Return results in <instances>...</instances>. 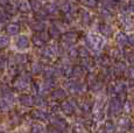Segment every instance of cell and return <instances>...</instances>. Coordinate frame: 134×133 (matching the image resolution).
<instances>
[{
  "label": "cell",
  "instance_id": "1",
  "mask_svg": "<svg viewBox=\"0 0 134 133\" xmlns=\"http://www.w3.org/2000/svg\"><path fill=\"white\" fill-rule=\"evenodd\" d=\"M87 42H89V45H91V47L93 48V49H100V48L104 46L105 40L102 35L89 34L87 35Z\"/></svg>",
  "mask_w": 134,
  "mask_h": 133
},
{
  "label": "cell",
  "instance_id": "2",
  "mask_svg": "<svg viewBox=\"0 0 134 133\" xmlns=\"http://www.w3.org/2000/svg\"><path fill=\"white\" fill-rule=\"evenodd\" d=\"M15 46H16L18 49L20 50H25L29 47V40L26 35H19L15 39Z\"/></svg>",
  "mask_w": 134,
  "mask_h": 133
},
{
  "label": "cell",
  "instance_id": "3",
  "mask_svg": "<svg viewBox=\"0 0 134 133\" xmlns=\"http://www.w3.org/2000/svg\"><path fill=\"white\" fill-rule=\"evenodd\" d=\"M57 53H58V49L56 46H48V47H46L44 49H43L42 55L44 56L46 58L50 60V58H53L55 55H57Z\"/></svg>",
  "mask_w": 134,
  "mask_h": 133
},
{
  "label": "cell",
  "instance_id": "4",
  "mask_svg": "<svg viewBox=\"0 0 134 133\" xmlns=\"http://www.w3.org/2000/svg\"><path fill=\"white\" fill-rule=\"evenodd\" d=\"M76 39H77L76 33H72V32L65 33V34L62 36V40H63V42L66 43V45H72L75 41H76Z\"/></svg>",
  "mask_w": 134,
  "mask_h": 133
},
{
  "label": "cell",
  "instance_id": "5",
  "mask_svg": "<svg viewBox=\"0 0 134 133\" xmlns=\"http://www.w3.org/2000/svg\"><path fill=\"white\" fill-rule=\"evenodd\" d=\"M28 81H29V78H28V76H24L22 75L20 78H18L16 82H15V88L16 89H25L26 86H27L28 84Z\"/></svg>",
  "mask_w": 134,
  "mask_h": 133
},
{
  "label": "cell",
  "instance_id": "6",
  "mask_svg": "<svg viewBox=\"0 0 134 133\" xmlns=\"http://www.w3.org/2000/svg\"><path fill=\"white\" fill-rule=\"evenodd\" d=\"M19 30H20V27H19V25H16V24H9V25H7V27H6V32H7V34H9V35H16L18 33H19Z\"/></svg>",
  "mask_w": 134,
  "mask_h": 133
},
{
  "label": "cell",
  "instance_id": "7",
  "mask_svg": "<svg viewBox=\"0 0 134 133\" xmlns=\"http://www.w3.org/2000/svg\"><path fill=\"white\" fill-rule=\"evenodd\" d=\"M115 41H117V43L119 46L124 47V46L127 43V36H126L124 33H118L117 36H115Z\"/></svg>",
  "mask_w": 134,
  "mask_h": 133
},
{
  "label": "cell",
  "instance_id": "8",
  "mask_svg": "<svg viewBox=\"0 0 134 133\" xmlns=\"http://www.w3.org/2000/svg\"><path fill=\"white\" fill-rule=\"evenodd\" d=\"M19 9L22 12V13H28V12H30V5H29V1H27V0H24V1L20 2L19 5Z\"/></svg>",
  "mask_w": 134,
  "mask_h": 133
},
{
  "label": "cell",
  "instance_id": "9",
  "mask_svg": "<svg viewBox=\"0 0 134 133\" xmlns=\"http://www.w3.org/2000/svg\"><path fill=\"white\" fill-rule=\"evenodd\" d=\"M29 5H30V8L35 12H38L41 9V7H42V4H41L40 0H30Z\"/></svg>",
  "mask_w": 134,
  "mask_h": 133
},
{
  "label": "cell",
  "instance_id": "10",
  "mask_svg": "<svg viewBox=\"0 0 134 133\" xmlns=\"http://www.w3.org/2000/svg\"><path fill=\"white\" fill-rule=\"evenodd\" d=\"M44 26L46 25L43 24L42 21H36V22H34V24H32V29L33 30H35V32H42L43 29H44Z\"/></svg>",
  "mask_w": 134,
  "mask_h": 133
},
{
  "label": "cell",
  "instance_id": "11",
  "mask_svg": "<svg viewBox=\"0 0 134 133\" xmlns=\"http://www.w3.org/2000/svg\"><path fill=\"white\" fill-rule=\"evenodd\" d=\"M49 34H50V36H53V37H57V36H60L61 30L56 25H54V26H51L50 29H49Z\"/></svg>",
  "mask_w": 134,
  "mask_h": 133
},
{
  "label": "cell",
  "instance_id": "12",
  "mask_svg": "<svg viewBox=\"0 0 134 133\" xmlns=\"http://www.w3.org/2000/svg\"><path fill=\"white\" fill-rule=\"evenodd\" d=\"M32 42L34 46H36V47H42L43 43H44V41L40 37V35H34L32 39Z\"/></svg>",
  "mask_w": 134,
  "mask_h": 133
},
{
  "label": "cell",
  "instance_id": "13",
  "mask_svg": "<svg viewBox=\"0 0 134 133\" xmlns=\"http://www.w3.org/2000/svg\"><path fill=\"white\" fill-rule=\"evenodd\" d=\"M20 101H21L22 104H25V105L27 106H30L34 102H33V98L30 96H27V95H25V96H22L21 98H20Z\"/></svg>",
  "mask_w": 134,
  "mask_h": 133
},
{
  "label": "cell",
  "instance_id": "14",
  "mask_svg": "<svg viewBox=\"0 0 134 133\" xmlns=\"http://www.w3.org/2000/svg\"><path fill=\"white\" fill-rule=\"evenodd\" d=\"M46 12H47L48 14H53L55 13V12H57V6H56L55 2H51V4H48L47 6H46Z\"/></svg>",
  "mask_w": 134,
  "mask_h": 133
},
{
  "label": "cell",
  "instance_id": "15",
  "mask_svg": "<svg viewBox=\"0 0 134 133\" xmlns=\"http://www.w3.org/2000/svg\"><path fill=\"white\" fill-rule=\"evenodd\" d=\"M72 75L75 76V77H81V76H83V74H84V70H83V68L82 66H75V68L72 69Z\"/></svg>",
  "mask_w": 134,
  "mask_h": 133
},
{
  "label": "cell",
  "instance_id": "16",
  "mask_svg": "<svg viewBox=\"0 0 134 133\" xmlns=\"http://www.w3.org/2000/svg\"><path fill=\"white\" fill-rule=\"evenodd\" d=\"M100 32H102L103 35H110L112 33V28L109 25H102L100 26Z\"/></svg>",
  "mask_w": 134,
  "mask_h": 133
},
{
  "label": "cell",
  "instance_id": "17",
  "mask_svg": "<svg viewBox=\"0 0 134 133\" xmlns=\"http://www.w3.org/2000/svg\"><path fill=\"white\" fill-rule=\"evenodd\" d=\"M61 73L63 74V75H70V74L72 73V68L68 64H63L61 66Z\"/></svg>",
  "mask_w": 134,
  "mask_h": 133
},
{
  "label": "cell",
  "instance_id": "18",
  "mask_svg": "<svg viewBox=\"0 0 134 133\" xmlns=\"http://www.w3.org/2000/svg\"><path fill=\"white\" fill-rule=\"evenodd\" d=\"M61 9L64 13H69L71 11V4L69 1H63V4L61 5Z\"/></svg>",
  "mask_w": 134,
  "mask_h": 133
},
{
  "label": "cell",
  "instance_id": "19",
  "mask_svg": "<svg viewBox=\"0 0 134 133\" xmlns=\"http://www.w3.org/2000/svg\"><path fill=\"white\" fill-rule=\"evenodd\" d=\"M26 62V56L22 55V54H18V55L14 56V63H19V64H21V63H25Z\"/></svg>",
  "mask_w": 134,
  "mask_h": 133
},
{
  "label": "cell",
  "instance_id": "20",
  "mask_svg": "<svg viewBox=\"0 0 134 133\" xmlns=\"http://www.w3.org/2000/svg\"><path fill=\"white\" fill-rule=\"evenodd\" d=\"M81 15H82V21L84 22V24H89L90 20H91V18H90V14L87 13L86 11H82L81 12Z\"/></svg>",
  "mask_w": 134,
  "mask_h": 133
},
{
  "label": "cell",
  "instance_id": "21",
  "mask_svg": "<svg viewBox=\"0 0 134 133\" xmlns=\"http://www.w3.org/2000/svg\"><path fill=\"white\" fill-rule=\"evenodd\" d=\"M42 69H43V66L40 64V63H37V62H35V63H33V65H32V71L34 74H38V73H41L42 71Z\"/></svg>",
  "mask_w": 134,
  "mask_h": 133
},
{
  "label": "cell",
  "instance_id": "22",
  "mask_svg": "<svg viewBox=\"0 0 134 133\" xmlns=\"http://www.w3.org/2000/svg\"><path fill=\"white\" fill-rule=\"evenodd\" d=\"M9 43V39L7 36H0V48L7 47Z\"/></svg>",
  "mask_w": 134,
  "mask_h": 133
},
{
  "label": "cell",
  "instance_id": "23",
  "mask_svg": "<svg viewBox=\"0 0 134 133\" xmlns=\"http://www.w3.org/2000/svg\"><path fill=\"white\" fill-rule=\"evenodd\" d=\"M55 75V69H53V68H47L44 70V76L47 78H51L53 76Z\"/></svg>",
  "mask_w": 134,
  "mask_h": 133
},
{
  "label": "cell",
  "instance_id": "24",
  "mask_svg": "<svg viewBox=\"0 0 134 133\" xmlns=\"http://www.w3.org/2000/svg\"><path fill=\"white\" fill-rule=\"evenodd\" d=\"M78 55H79V56H82V57H84V58H86L87 56H89V52L86 50V48L81 47V48L78 49Z\"/></svg>",
  "mask_w": 134,
  "mask_h": 133
},
{
  "label": "cell",
  "instance_id": "25",
  "mask_svg": "<svg viewBox=\"0 0 134 133\" xmlns=\"http://www.w3.org/2000/svg\"><path fill=\"white\" fill-rule=\"evenodd\" d=\"M82 4L87 7H94L96 6V0H81Z\"/></svg>",
  "mask_w": 134,
  "mask_h": 133
},
{
  "label": "cell",
  "instance_id": "26",
  "mask_svg": "<svg viewBox=\"0 0 134 133\" xmlns=\"http://www.w3.org/2000/svg\"><path fill=\"white\" fill-rule=\"evenodd\" d=\"M126 69V65L124 64V63H118L117 65H115V73H122V71H125Z\"/></svg>",
  "mask_w": 134,
  "mask_h": 133
},
{
  "label": "cell",
  "instance_id": "27",
  "mask_svg": "<svg viewBox=\"0 0 134 133\" xmlns=\"http://www.w3.org/2000/svg\"><path fill=\"white\" fill-rule=\"evenodd\" d=\"M53 96L56 97V98H61V97H64V96H65V93H64L63 90H56L55 92H54Z\"/></svg>",
  "mask_w": 134,
  "mask_h": 133
},
{
  "label": "cell",
  "instance_id": "28",
  "mask_svg": "<svg viewBox=\"0 0 134 133\" xmlns=\"http://www.w3.org/2000/svg\"><path fill=\"white\" fill-rule=\"evenodd\" d=\"M6 58L4 57V56H0V70H2V69H5V66H6Z\"/></svg>",
  "mask_w": 134,
  "mask_h": 133
},
{
  "label": "cell",
  "instance_id": "29",
  "mask_svg": "<svg viewBox=\"0 0 134 133\" xmlns=\"http://www.w3.org/2000/svg\"><path fill=\"white\" fill-rule=\"evenodd\" d=\"M77 54H78V49H74V48H71V49L69 50V56H71V57L77 56Z\"/></svg>",
  "mask_w": 134,
  "mask_h": 133
},
{
  "label": "cell",
  "instance_id": "30",
  "mask_svg": "<svg viewBox=\"0 0 134 133\" xmlns=\"http://www.w3.org/2000/svg\"><path fill=\"white\" fill-rule=\"evenodd\" d=\"M63 109H65V112H71L72 107L70 106V104H69V103H64L63 104Z\"/></svg>",
  "mask_w": 134,
  "mask_h": 133
},
{
  "label": "cell",
  "instance_id": "31",
  "mask_svg": "<svg viewBox=\"0 0 134 133\" xmlns=\"http://www.w3.org/2000/svg\"><path fill=\"white\" fill-rule=\"evenodd\" d=\"M47 12H44V13H38L37 14V19H38V21H41L42 19H46L47 18Z\"/></svg>",
  "mask_w": 134,
  "mask_h": 133
},
{
  "label": "cell",
  "instance_id": "32",
  "mask_svg": "<svg viewBox=\"0 0 134 133\" xmlns=\"http://www.w3.org/2000/svg\"><path fill=\"white\" fill-rule=\"evenodd\" d=\"M40 37H41V39H42L43 41H44V42H46V41H48V39H49V36H48L47 33H41V34H40Z\"/></svg>",
  "mask_w": 134,
  "mask_h": 133
},
{
  "label": "cell",
  "instance_id": "33",
  "mask_svg": "<svg viewBox=\"0 0 134 133\" xmlns=\"http://www.w3.org/2000/svg\"><path fill=\"white\" fill-rule=\"evenodd\" d=\"M127 41L131 45H134V35H130V37H127Z\"/></svg>",
  "mask_w": 134,
  "mask_h": 133
},
{
  "label": "cell",
  "instance_id": "34",
  "mask_svg": "<svg viewBox=\"0 0 134 133\" xmlns=\"http://www.w3.org/2000/svg\"><path fill=\"white\" fill-rule=\"evenodd\" d=\"M128 75H130L131 77H134V68H131L130 70H128Z\"/></svg>",
  "mask_w": 134,
  "mask_h": 133
},
{
  "label": "cell",
  "instance_id": "35",
  "mask_svg": "<svg viewBox=\"0 0 134 133\" xmlns=\"http://www.w3.org/2000/svg\"><path fill=\"white\" fill-rule=\"evenodd\" d=\"M9 0H0V4H2V5H5V4H7Z\"/></svg>",
  "mask_w": 134,
  "mask_h": 133
},
{
  "label": "cell",
  "instance_id": "36",
  "mask_svg": "<svg viewBox=\"0 0 134 133\" xmlns=\"http://www.w3.org/2000/svg\"><path fill=\"white\" fill-rule=\"evenodd\" d=\"M2 26H4V20H2V19H0V28H1Z\"/></svg>",
  "mask_w": 134,
  "mask_h": 133
},
{
  "label": "cell",
  "instance_id": "37",
  "mask_svg": "<svg viewBox=\"0 0 134 133\" xmlns=\"http://www.w3.org/2000/svg\"><path fill=\"white\" fill-rule=\"evenodd\" d=\"M132 2H133V4H134V0H132Z\"/></svg>",
  "mask_w": 134,
  "mask_h": 133
}]
</instances>
